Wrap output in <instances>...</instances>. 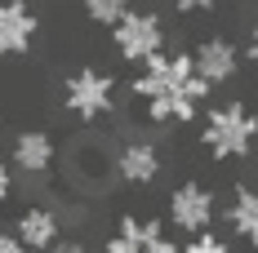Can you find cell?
<instances>
[{
  "label": "cell",
  "instance_id": "6da1fadb",
  "mask_svg": "<svg viewBox=\"0 0 258 253\" xmlns=\"http://www.w3.org/2000/svg\"><path fill=\"white\" fill-rule=\"evenodd\" d=\"M134 98L147 102V120L156 125H187L196 120L201 102L209 98L205 80L196 76L191 53H156L152 62H143V71L134 76Z\"/></svg>",
  "mask_w": 258,
  "mask_h": 253
},
{
  "label": "cell",
  "instance_id": "7a4b0ae2",
  "mask_svg": "<svg viewBox=\"0 0 258 253\" xmlns=\"http://www.w3.org/2000/svg\"><path fill=\"white\" fill-rule=\"evenodd\" d=\"M254 138H258V116L245 102H223V107H209L205 111V133H201V142L209 147V155H218V160H240V155H249Z\"/></svg>",
  "mask_w": 258,
  "mask_h": 253
},
{
  "label": "cell",
  "instance_id": "3957f363",
  "mask_svg": "<svg viewBox=\"0 0 258 253\" xmlns=\"http://www.w3.org/2000/svg\"><path fill=\"white\" fill-rule=\"evenodd\" d=\"M111 98H116V80L98 71V67H80L76 76L67 80V89H62V102H67V111L80 116V120H98L111 111Z\"/></svg>",
  "mask_w": 258,
  "mask_h": 253
},
{
  "label": "cell",
  "instance_id": "277c9868",
  "mask_svg": "<svg viewBox=\"0 0 258 253\" xmlns=\"http://www.w3.org/2000/svg\"><path fill=\"white\" fill-rule=\"evenodd\" d=\"M111 40H116V53H120L125 62H152L156 53L165 49V23H160L156 14L134 9L125 23L111 31Z\"/></svg>",
  "mask_w": 258,
  "mask_h": 253
},
{
  "label": "cell",
  "instance_id": "5b68a950",
  "mask_svg": "<svg viewBox=\"0 0 258 253\" xmlns=\"http://www.w3.org/2000/svg\"><path fill=\"white\" fill-rule=\"evenodd\" d=\"M169 222L187 235H205L214 222V196L201 182H182L178 191L169 196Z\"/></svg>",
  "mask_w": 258,
  "mask_h": 253
},
{
  "label": "cell",
  "instance_id": "8992f818",
  "mask_svg": "<svg viewBox=\"0 0 258 253\" xmlns=\"http://www.w3.org/2000/svg\"><path fill=\"white\" fill-rule=\"evenodd\" d=\"M107 253H178L174 240L165 235L160 222L152 218H120L116 235L107 240Z\"/></svg>",
  "mask_w": 258,
  "mask_h": 253
},
{
  "label": "cell",
  "instance_id": "52a82bcc",
  "mask_svg": "<svg viewBox=\"0 0 258 253\" xmlns=\"http://www.w3.org/2000/svg\"><path fill=\"white\" fill-rule=\"evenodd\" d=\"M191 62H196V76L205 80V85H227L236 76V67H240V49H236L232 40L214 36V40H201L191 49Z\"/></svg>",
  "mask_w": 258,
  "mask_h": 253
},
{
  "label": "cell",
  "instance_id": "ba28073f",
  "mask_svg": "<svg viewBox=\"0 0 258 253\" xmlns=\"http://www.w3.org/2000/svg\"><path fill=\"white\" fill-rule=\"evenodd\" d=\"M36 40V14L27 0H0V53H27Z\"/></svg>",
  "mask_w": 258,
  "mask_h": 253
},
{
  "label": "cell",
  "instance_id": "9c48e42d",
  "mask_svg": "<svg viewBox=\"0 0 258 253\" xmlns=\"http://www.w3.org/2000/svg\"><path fill=\"white\" fill-rule=\"evenodd\" d=\"M116 174L120 182H134V187H147L160 178V151H156L152 142H125L120 151H116Z\"/></svg>",
  "mask_w": 258,
  "mask_h": 253
},
{
  "label": "cell",
  "instance_id": "30bf717a",
  "mask_svg": "<svg viewBox=\"0 0 258 253\" xmlns=\"http://www.w3.org/2000/svg\"><path fill=\"white\" fill-rule=\"evenodd\" d=\"M53 138L49 133H40V129H23L18 138H14V164L23 169V174H45L53 164Z\"/></svg>",
  "mask_w": 258,
  "mask_h": 253
},
{
  "label": "cell",
  "instance_id": "8fae6325",
  "mask_svg": "<svg viewBox=\"0 0 258 253\" xmlns=\"http://www.w3.org/2000/svg\"><path fill=\"white\" fill-rule=\"evenodd\" d=\"M58 213L53 209H23V218H18V240H23L27 249H40L49 253L58 244Z\"/></svg>",
  "mask_w": 258,
  "mask_h": 253
},
{
  "label": "cell",
  "instance_id": "7c38bea8",
  "mask_svg": "<svg viewBox=\"0 0 258 253\" xmlns=\"http://www.w3.org/2000/svg\"><path fill=\"white\" fill-rule=\"evenodd\" d=\"M227 227L245 244H258V187H236L232 204H227Z\"/></svg>",
  "mask_w": 258,
  "mask_h": 253
},
{
  "label": "cell",
  "instance_id": "4fadbf2b",
  "mask_svg": "<svg viewBox=\"0 0 258 253\" xmlns=\"http://www.w3.org/2000/svg\"><path fill=\"white\" fill-rule=\"evenodd\" d=\"M85 14H89V23L111 27V31H116L134 9H129V0H85Z\"/></svg>",
  "mask_w": 258,
  "mask_h": 253
},
{
  "label": "cell",
  "instance_id": "5bb4252c",
  "mask_svg": "<svg viewBox=\"0 0 258 253\" xmlns=\"http://www.w3.org/2000/svg\"><path fill=\"white\" fill-rule=\"evenodd\" d=\"M182 253H232V249H227V244H223L218 235H209V231H205V235H191Z\"/></svg>",
  "mask_w": 258,
  "mask_h": 253
},
{
  "label": "cell",
  "instance_id": "9a60e30c",
  "mask_svg": "<svg viewBox=\"0 0 258 253\" xmlns=\"http://www.w3.org/2000/svg\"><path fill=\"white\" fill-rule=\"evenodd\" d=\"M218 0H174V9L178 14H205V9H214Z\"/></svg>",
  "mask_w": 258,
  "mask_h": 253
},
{
  "label": "cell",
  "instance_id": "2e32d148",
  "mask_svg": "<svg viewBox=\"0 0 258 253\" xmlns=\"http://www.w3.org/2000/svg\"><path fill=\"white\" fill-rule=\"evenodd\" d=\"M0 253H27V244L18 235H0Z\"/></svg>",
  "mask_w": 258,
  "mask_h": 253
},
{
  "label": "cell",
  "instance_id": "e0dca14e",
  "mask_svg": "<svg viewBox=\"0 0 258 253\" xmlns=\"http://www.w3.org/2000/svg\"><path fill=\"white\" fill-rule=\"evenodd\" d=\"M9 191H14V174L9 164H0V200H9Z\"/></svg>",
  "mask_w": 258,
  "mask_h": 253
},
{
  "label": "cell",
  "instance_id": "ac0fdd59",
  "mask_svg": "<svg viewBox=\"0 0 258 253\" xmlns=\"http://www.w3.org/2000/svg\"><path fill=\"white\" fill-rule=\"evenodd\" d=\"M49 253H85V249H80L76 240H62V244H53V249H49Z\"/></svg>",
  "mask_w": 258,
  "mask_h": 253
},
{
  "label": "cell",
  "instance_id": "d6986e66",
  "mask_svg": "<svg viewBox=\"0 0 258 253\" xmlns=\"http://www.w3.org/2000/svg\"><path fill=\"white\" fill-rule=\"evenodd\" d=\"M249 62H254V67H258V27H254V31H249Z\"/></svg>",
  "mask_w": 258,
  "mask_h": 253
}]
</instances>
